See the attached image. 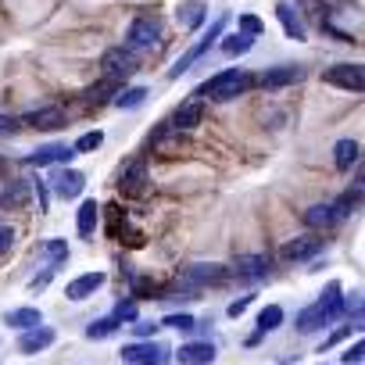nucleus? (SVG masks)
Segmentation results:
<instances>
[{
  "mask_svg": "<svg viewBox=\"0 0 365 365\" xmlns=\"http://www.w3.org/2000/svg\"><path fill=\"white\" fill-rule=\"evenodd\" d=\"M205 19H208L205 0H187V4H179V11H175V22H179L182 33H194L197 26H205Z\"/></svg>",
  "mask_w": 365,
  "mask_h": 365,
  "instance_id": "obj_20",
  "label": "nucleus"
},
{
  "mask_svg": "<svg viewBox=\"0 0 365 365\" xmlns=\"http://www.w3.org/2000/svg\"><path fill=\"white\" fill-rule=\"evenodd\" d=\"M133 329H136V333H140V336H150V333H154V329H158V326H154V322H136V326H133Z\"/></svg>",
  "mask_w": 365,
  "mask_h": 365,
  "instance_id": "obj_44",
  "label": "nucleus"
},
{
  "mask_svg": "<svg viewBox=\"0 0 365 365\" xmlns=\"http://www.w3.org/2000/svg\"><path fill=\"white\" fill-rule=\"evenodd\" d=\"M161 326H168V329H194V326H197V319L182 312V315H165V319H161Z\"/></svg>",
  "mask_w": 365,
  "mask_h": 365,
  "instance_id": "obj_34",
  "label": "nucleus"
},
{
  "mask_svg": "<svg viewBox=\"0 0 365 365\" xmlns=\"http://www.w3.org/2000/svg\"><path fill=\"white\" fill-rule=\"evenodd\" d=\"M347 312H351V329H361V333H365V297L351 301Z\"/></svg>",
  "mask_w": 365,
  "mask_h": 365,
  "instance_id": "obj_35",
  "label": "nucleus"
},
{
  "mask_svg": "<svg viewBox=\"0 0 365 365\" xmlns=\"http://www.w3.org/2000/svg\"><path fill=\"white\" fill-rule=\"evenodd\" d=\"M279 322H283V308H279V304H269V308H262V315H258V333L251 336V344H255L258 336H265V333L279 329Z\"/></svg>",
  "mask_w": 365,
  "mask_h": 365,
  "instance_id": "obj_29",
  "label": "nucleus"
},
{
  "mask_svg": "<svg viewBox=\"0 0 365 365\" xmlns=\"http://www.w3.org/2000/svg\"><path fill=\"white\" fill-rule=\"evenodd\" d=\"M322 83L351 93H365V65H333L322 72Z\"/></svg>",
  "mask_w": 365,
  "mask_h": 365,
  "instance_id": "obj_7",
  "label": "nucleus"
},
{
  "mask_svg": "<svg viewBox=\"0 0 365 365\" xmlns=\"http://www.w3.org/2000/svg\"><path fill=\"white\" fill-rule=\"evenodd\" d=\"M125 47L136 51V54H150V51H158V47H161V22L150 19V15L133 19L129 29H125Z\"/></svg>",
  "mask_w": 365,
  "mask_h": 365,
  "instance_id": "obj_3",
  "label": "nucleus"
},
{
  "mask_svg": "<svg viewBox=\"0 0 365 365\" xmlns=\"http://www.w3.org/2000/svg\"><path fill=\"white\" fill-rule=\"evenodd\" d=\"M222 29H226V19H215V22H212V29H208V33H205V36H201V40H197L190 51H187V54H182V58L172 65V72H168V76H172V79H179V76L187 72L194 61H201V58L212 51V40H219V36H222Z\"/></svg>",
  "mask_w": 365,
  "mask_h": 365,
  "instance_id": "obj_6",
  "label": "nucleus"
},
{
  "mask_svg": "<svg viewBox=\"0 0 365 365\" xmlns=\"http://www.w3.org/2000/svg\"><path fill=\"white\" fill-rule=\"evenodd\" d=\"M276 19L283 22V33H287L290 40H297V43L304 40V22L297 19V11L287 4V0H279V4H276Z\"/></svg>",
  "mask_w": 365,
  "mask_h": 365,
  "instance_id": "obj_24",
  "label": "nucleus"
},
{
  "mask_svg": "<svg viewBox=\"0 0 365 365\" xmlns=\"http://www.w3.org/2000/svg\"><path fill=\"white\" fill-rule=\"evenodd\" d=\"M104 272H86V276H76L72 283H68V290H65V297L68 301H86L90 294H97L101 287H104Z\"/></svg>",
  "mask_w": 365,
  "mask_h": 365,
  "instance_id": "obj_21",
  "label": "nucleus"
},
{
  "mask_svg": "<svg viewBox=\"0 0 365 365\" xmlns=\"http://www.w3.org/2000/svg\"><path fill=\"white\" fill-rule=\"evenodd\" d=\"M15 247V230L8 222H0V255H8Z\"/></svg>",
  "mask_w": 365,
  "mask_h": 365,
  "instance_id": "obj_38",
  "label": "nucleus"
},
{
  "mask_svg": "<svg viewBox=\"0 0 365 365\" xmlns=\"http://www.w3.org/2000/svg\"><path fill=\"white\" fill-rule=\"evenodd\" d=\"M22 122H26V125H33V129H43V133H54V129H65V125H68V118H65V111H61L58 104L33 108Z\"/></svg>",
  "mask_w": 365,
  "mask_h": 365,
  "instance_id": "obj_13",
  "label": "nucleus"
},
{
  "mask_svg": "<svg viewBox=\"0 0 365 365\" xmlns=\"http://www.w3.org/2000/svg\"><path fill=\"white\" fill-rule=\"evenodd\" d=\"M344 308H347L344 290H340V283L333 279V283L322 290V297H319L315 304H308L304 312H297V329H301V333H315V329L336 322V319L344 315Z\"/></svg>",
  "mask_w": 365,
  "mask_h": 365,
  "instance_id": "obj_1",
  "label": "nucleus"
},
{
  "mask_svg": "<svg viewBox=\"0 0 365 365\" xmlns=\"http://www.w3.org/2000/svg\"><path fill=\"white\" fill-rule=\"evenodd\" d=\"M255 47V36H247V33H237V36H226L222 40V54L226 58H240V54H247Z\"/></svg>",
  "mask_w": 365,
  "mask_h": 365,
  "instance_id": "obj_31",
  "label": "nucleus"
},
{
  "mask_svg": "<svg viewBox=\"0 0 365 365\" xmlns=\"http://www.w3.org/2000/svg\"><path fill=\"white\" fill-rule=\"evenodd\" d=\"M143 101H147V90H143V86H133V90H125V93H118V97H115V104H118V108H140Z\"/></svg>",
  "mask_w": 365,
  "mask_h": 365,
  "instance_id": "obj_32",
  "label": "nucleus"
},
{
  "mask_svg": "<svg viewBox=\"0 0 365 365\" xmlns=\"http://www.w3.org/2000/svg\"><path fill=\"white\" fill-rule=\"evenodd\" d=\"M97 219H101L97 201H83V205H79V215H76V230H79V237H83V240H90V237H93Z\"/></svg>",
  "mask_w": 365,
  "mask_h": 365,
  "instance_id": "obj_26",
  "label": "nucleus"
},
{
  "mask_svg": "<svg viewBox=\"0 0 365 365\" xmlns=\"http://www.w3.org/2000/svg\"><path fill=\"white\" fill-rule=\"evenodd\" d=\"M118 190H122L125 197H140V194L147 190V161H143V158H133V161L122 165V172H118Z\"/></svg>",
  "mask_w": 365,
  "mask_h": 365,
  "instance_id": "obj_9",
  "label": "nucleus"
},
{
  "mask_svg": "<svg viewBox=\"0 0 365 365\" xmlns=\"http://www.w3.org/2000/svg\"><path fill=\"white\" fill-rule=\"evenodd\" d=\"M201 118H205V101H201V93H194V97H187V101L175 108V115H172L168 125L175 133H190V129L201 125Z\"/></svg>",
  "mask_w": 365,
  "mask_h": 365,
  "instance_id": "obj_12",
  "label": "nucleus"
},
{
  "mask_svg": "<svg viewBox=\"0 0 365 365\" xmlns=\"http://www.w3.org/2000/svg\"><path fill=\"white\" fill-rule=\"evenodd\" d=\"M0 172H4V158H0Z\"/></svg>",
  "mask_w": 365,
  "mask_h": 365,
  "instance_id": "obj_45",
  "label": "nucleus"
},
{
  "mask_svg": "<svg viewBox=\"0 0 365 365\" xmlns=\"http://www.w3.org/2000/svg\"><path fill=\"white\" fill-rule=\"evenodd\" d=\"M54 340H58V333H54L51 326H36V329H26V333H22L19 347H22L26 354H40V351H47Z\"/></svg>",
  "mask_w": 365,
  "mask_h": 365,
  "instance_id": "obj_22",
  "label": "nucleus"
},
{
  "mask_svg": "<svg viewBox=\"0 0 365 365\" xmlns=\"http://www.w3.org/2000/svg\"><path fill=\"white\" fill-rule=\"evenodd\" d=\"M118 326H122L118 315H104V319H93V322L86 326V336H90V340H108V336L118 333Z\"/></svg>",
  "mask_w": 365,
  "mask_h": 365,
  "instance_id": "obj_28",
  "label": "nucleus"
},
{
  "mask_svg": "<svg viewBox=\"0 0 365 365\" xmlns=\"http://www.w3.org/2000/svg\"><path fill=\"white\" fill-rule=\"evenodd\" d=\"M136 72H140L136 51H129V47H108V51L101 54V76H104V79L125 83V79L136 76Z\"/></svg>",
  "mask_w": 365,
  "mask_h": 365,
  "instance_id": "obj_4",
  "label": "nucleus"
},
{
  "mask_svg": "<svg viewBox=\"0 0 365 365\" xmlns=\"http://www.w3.org/2000/svg\"><path fill=\"white\" fill-rule=\"evenodd\" d=\"M76 150L72 147H65V143H43V147H36L33 154H26V165H33V168H43V165H58V161H68Z\"/></svg>",
  "mask_w": 365,
  "mask_h": 365,
  "instance_id": "obj_17",
  "label": "nucleus"
},
{
  "mask_svg": "<svg viewBox=\"0 0 365 365\" xmlns=\"http://www.w3.org/2000/svg\"><path fill=\"white\" fill-rule=\"evenodd\" d=\"M101 143H104V133L93 129V133H83V136L76 140V150H79V154H90V150H97Z\"/></svg>",
  "mask_w": 365,
  "mask_h": 365,
  "instance_id": "obj_33",
  "label": "nucleus"
},
{
  "mask_svg": "<svg viewBox=\"0 0 365 365\" xmlns=\"http://www.w3.org/2000/svg\"><path fill=\"white\" fill-rule=\"evenodd\" d=\"M29 197H33L29 182L26 179H11L8 187H4V194H0V208H4V212H26L29 208Z\"/></svg>",
  "mask_w": 365,
  "mask_h": 365,
  "instance_id": "obj_15",
  "label": "nucleus"
},
{
  "mask_svg": "<svg viewBox=\"0 0 365 365\" xmlns=\"http://www.w3.org/2000/svg\"><path fill=\"white\" fill-rule=\"evenodd\" d=\"M115 315H118V319H122V322H125V319H129V322H133V319H136V304H125V301H122V304H118V308H115Z\"/></svg>",
  "mask_w": 365,
  "mask_h": 365,
  "instance_id": "obj_42",
  "label": "nucleus"
},
{
  "mask_svg": "<svg viewBox=\"0 0 365 365\" xmlns=\"http://www.w3.org/2000/svg\"><path fill=\"white\" fill-rule=\"evenodd\" d=\"M4 319H8V326H15V329H36V326H43V315H40L36 308H15V312H8Z\"/></svg>",
  "mask_w": 365,
  "mask_h": 365,
  "instance_id": "obj_27",
  "label": "nucleus"
},
{
  "mask_svg": "<svg viewBox=\"0 0 365 365\" xmlns=\"http://www.w3.org/2000/svg\"><path fill=\"white\" fill-rule=\"evenodd\" d=\"M226 279H230L226 265H208V262H197V265H190V269H182V272H179V283H182V287H190V290L219 287V283H226Z\"/></svg>",
  "mask_w": 365,
  "mask_h": 365,
  "instance_id": "obj_5",
  "label": "nucleus"
},
{
  "mask_svg": "<svg viewBox=\"0 0 365 365\" xmlns=\"http://www.w3.org/2000/svg\"><path fill=\"white\" fill-rule=\"evenodd\" d=\"M322 247H326V240H322L319 233H304V237L287 240L279 255H283V262H308V258L322 255Z\"/></svg>",
  "mask_w": 365,
  "mask_h": 365,
  "instance_id": "obj_11",
  "label": "nucleus"
},
{
  "mask_svg": "<svg viewBox=\"0 0 365 365\" xmlns=\"http://www.w3.org/2000/svg\"><path fill=\"white\" fill-rule=\"evenodd\" d=\"M115 86H118V83H111V79H104L101 86H93V90H86V97H90V104H104V101H108V93H111Z\"/></svg>",
  "mask_w": 365,
  "mask_h": 365,
  "instance_id": "obj_37",
  "label": "nucleus"
},
{
  "mask_svg": "<svg viewBox=\"0 0 365 365\" xmlns=\"http://www.w3.org/2000/svg\"><path fill=\"white\" fill-rule=\"evenodd\" d=\"M19 129V118H8V115H0V136H8Z\"/></svg>",
  "mask_w": 365,
  "mask_h": 365,
  "instance_id": "obj_43",
  "label": "nucleus"
},
{
  "mask_svg": "<svg viewBox=\"0 0 365 365\" xmlns=\"http://www.w3.org/2000/svg\"><path fill=\"white\" fill-rule=\"evenodd\" d=\"M175 358H179L182 365H212V361H215V344H208V340L182 344V347L175 351Z\"/></svg>",
  "mask_w": 365,
  "mask_h": 365,
  "instance_id": "obj_19",
  "label": "nucleus"
},
{
  "mask_svg": "<svg viewBox=\"0 0 365 365\" xmlns=\"http://www.w3.org/2000/svg\"><path fill=\"white\" fill-rule=\"evenodd\" d=\"M361 197H365V161H358V165H354V179H351L347 194H344V197H336V205H340V212H344V215H351V208H354V205H361Z\"/></svg>",
  "mask_w": 365,
  "mask_h": 365,
  "instance_id": "obj_23",
  "label": "nucleus"
},
{
  "mask_svg": "<svg viewBox=\"0 0 365 365\" xmlns=\"http://www.w3.org/2000/svg\"><path fill=\"white\" fill-rule=\"evenodd\" d=\"M344 219H347V215L340 212V205H336V201H329V205H312V208L304 212V226H308V230H315V233L336 230Z\"/></svg>",
  "mask_w": 365,
  "mask_h": 365,
  "instance_id": "obj_10",
  "label": "nucleus"
},
{
  "mask_svg": "<svg viewBox=\"0 0 365 365\" xmlns=\"http://www.w3.org/2000/svg\"><path fill=\"white\" fill-rule=\"evenodd\" d=\"M122 354V361L125 365H165L168 361V347L165 344H129V347H122L118 351Z\"/></svg>",
  "mask_w": 365,
  "mask_h": 365,
  "instance_id": "obj_8",
  "label": "nucleus"
},
{
  "mask_svg": "<svg viewBox=\"0 0 365 365\" xmlns=\"http://www.w3.org/2000/svg\"><path fill=\"white\" fill-rule=\"evenodd\" d=\"M301 79H304V68H297V65L265 68V72L258 76V83H262L265 90H283V86H290V83H301Z\"/></svg>",
  "mask_w": 365,
  "mask_h": 365,
  "instance_id": "obj_16",
  "label": "nucleus"
},
{
  "mask_svg": "<svg viewBox=\"0 0 365 365\" xmlns=\"http://www.w3.org/2000/svg\"><path fill=\"white\" fill-rule=\"evenodd\" d=\"M240 33H247V36H258V33H262V22H258L255 15H240Z\"/></svg>",
  "mask_w": 365,
  "mask_h": 365,
  "instance_id": "obj_39",
  "label": "nucleus"
},
{
  "mask_svg": "<svg viewBox=\"0 0 365 365\" xmlns=\"http://www.w3.org/2000/svg\"><path fill=\"white\" fill-rule=\"evenodd\" d=\"M340 361H344V365H358V361H365V336H361L358 344H351V347L340 354Z\"/></svg>",
  "mask_w": 365,
  "mask_h": 365,
  "instance_id": "obj_36",
  "label": "nucleus"
},
{
  "mask_svg": "<svg viewBox=\"0 0 365 365\" xmlns=\"http://www.w3.org/2000/svg\"><path fill=\"white\" fill-rule=\"evenodd\" d=\"M358 161H361V147H358V140H340V143L333 147V165H336L340 172L354 168Z\"/></svg>",
  "mask_w": 365,
  "mask_h": 365,
  "instance_id": "obj_25",
  "label": "nucleus"
},
{
  "mask_svg": "<svg viewBox=\"0 0 365 365\" xmlns=\"http://www.w3.org/2000/svg\"><path fill=\"white\" fill-rule=\"evenodd\" d=\"M255 86V76L244 72V68H222L219 76H212L205 86H201V97H212V101H233L240 93H247Z\"/></svg>",
  "mask_w": 365,
  "mask_h": 365,
  "instance_id": "obj_2",
  "label": "nucleus"
},
{
  "mask_svg": "<svg viewBox=\"0 0 365 365\" xmlns=\"http://www.w3.org/2000/svg\"><path fill=\"white\" fill-rule=\"evenodd\" d=\"M251 304H255V297H240V301H233V304L226 308V315H230V319H240V315H244Z\"/></svg>",
  "mask_w": 365,
  "mask_h": 365,
  "instance_id": "obj_40",
  "label": "nucleus"
},
{
  "mask_svg": "<svg viewBox=\"0 0 365 365\" xmlns=\"http://www.w3.org/2000/svg\"><path fill=\"white\" fill-rule=\"evenodd\" d=\"M347 333H351V326H340V329H336V333H333V336H326V340H322V347H319V351H322V354H326V351H329V347H333V344H340V340H344V336H347Z\"/></svg>",
  "mask_w": 365,
  "mask_h": 365,
  "instance_id": "obj_41",
  "label": "nucleus"
},
{
  "mask_svg": "<svg viewBox=\"0 0 365 365\" xmlns=\"http://www.w3.org/2000/svg\"><path fill=\"white\" fill-rule=\"evenodd\" d=\"M43 258H47V269H61L65 262H68V244L65 240H47L43 244Z\"/></svg>",
  "mask_w": 365,
  "mask_h": 365,
  "instance_id": "obj_30",
  "label": "nucleus"
},
{
  "mask_svg": "<svg viewBox=\"0 0 365 365\" xmlns=\"http://www.w3.org/2000/svg\"><path fill=\"white\" fill-rule=\"evenodd\" d=\"M51 187H54V194H58V197L72 201V197H79V194H83V187H86V175H83L79 168H61V172H54Z\"/></svg>",
  "mask_w": 365,
  "mask_h": 365,
  "instance_id": "obj_14",
  "label": "nucleus"
},
{
  "mask_svg": "<svg viewBox=\"0 0 365 365\" xmlns=\"http://www.w3.org/2000/svg\"><path fill=\"white\" fill-rule=\"evenodd\" d=\"M269 265H272L269 255H240L237 265H233V276H240V279H265Z\"/></svg>",
  "mask_w": 365,
  "mask_h": 365,
  "instance_id": "obj_18",
  "label": "nucleus"
}]
</instances>
